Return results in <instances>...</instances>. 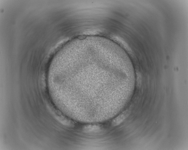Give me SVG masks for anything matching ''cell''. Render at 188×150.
<instances>
[{
    "label": "cell",
    "mask_w": 188,
    "mask_h": 150,
    "mask_svg": "<svg viewBox=\"0 0 188 150\" xmlns=\"http://www.w3.org/2000/svg\"><path fill=\"white\" fill-rule=\"evenodd\" d=\"M101 127L98 125H87L85 126L84 130L87 132H91L97 131L100 130Z\"/></svg>",
    "instance_id": "2"
},
{
    "label": "cell",
    "mask_w": 188,
    "mask_h": 150,
    "mask_svg": "<svg viewBox=\"0 0 188 150\" xmlns=\"http://www.w3.org/2000/svg\"><path fill=\"white\" fill-rule=\"evenodd\" d=\"M130 112L128 110L123 112L115 118L112 122V125L114 126H116L121 123L129 115Z\"/></svg>",
    "instance_id": "1"
}]
</instances>
